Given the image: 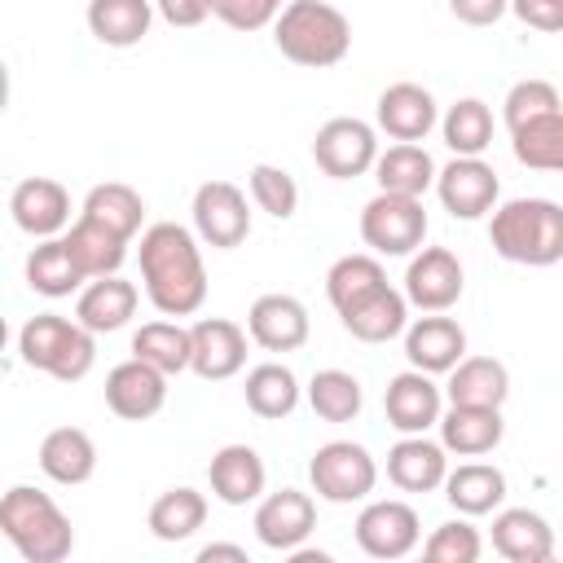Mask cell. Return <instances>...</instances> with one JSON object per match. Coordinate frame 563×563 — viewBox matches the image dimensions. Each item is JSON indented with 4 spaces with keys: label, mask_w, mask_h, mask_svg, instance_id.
<instances>
[{
    "label": "cell",
    "mask_w": 563,
    "mask_h": 563,
    "mask_svg": "<svg viewBox=\"0 0 563 563\" xmlns=\"http://www.w3.org/2000/svg\"><path fill=\"white\" fill-rule=\"evenodd\" d=\"M141 282L150 303L163 317H194L207 299V268H202V251L198 238L185 224L158 220L141 233Z\"/></svg>",
    "instance_id": "1"
},
{
    "label": "cell",
    "mask_w": 563,
    "mask_h": 563,
    "mask_svg": "<svg viewBox=\"0 0 563 563\" xmlns=\"http://www.w3.org/2000/svg\"><path fill=\"white\" fill-rule=\"evenodd\" d=\"M515 158L532 172H563V110L541 114L510 132Z\"/></svg>",
    "instance_id": "39"
},
{
    "label": "cell",
    "mask_w": 563,
    "mask_h": 563,
    "mask_svg": "<svg viewBox=\"0 0 563 563\" xmlns=\"http://www.w3.org/2000/svg\"><path fill=\"white\" fill-rule=\"evenodd\" d=\"M18 356L57 383H79L97 361V343L88 325L66 321L57 312H40L18 330Z\"/></svg>",
    "instance_id": "5"
},
{
    "label": "cell",
    "mask_w": 563,
    "mask_h": 563,
    "mask_svg": "<svg viewBox=\"0 0 563 563\" xmlns=\"http://www.w3.org/2000/svg\"><path fill=\"white\" fill-rule=\"evenodd\" d=\"M339 321H343V330H347L352 339H361V343H387V339L405 334V325H409V299H405V290L378 286V290L365 295L361 303L343 308Z\"/></svg>",
    "instance_id": "26"
},
{
    "label": "cell",
    "mask_w": 563,
    "mask_h": 563,
    "mask_svg": "<svg viewBox=\"0 0 563 563\" xmlns=\"http://www.w3.org/2000/svg\"><path fill=\"white\" fill-rule=\"evenodd\" d=\"M312 163L334 180H356L378 163V136L365 119L339 114L317 128L312 136Z\"/></svg>",
    "instance_id": "8"
},
{
    "label": "cell",
    "mask_w": 563,
    "mask_h": 563,
    "mask_svg": "<svg viewBox=\"0 0 563 563\" xmlns=\"http://www.w3.org/2000/svg\"><path fill=\"white\" fill-rule=\"evenodd\" d=\"M207 479H211V493L224 501V506H246L264 493L268 484V471H264V457L251 449V444H224L211 466H207Z\"/></svg>",
    "instance_id": "25"
},
{
    "label": "cell",
    "mask_w": 563,
    "mask_h": 563,
    "mask_svg": "<svg viewBox=\"0 0 563 563\" xmlns=\"http://www.w3.org/2000/svg\"><path fill=\"white\" fill-rule=\"evenodd\" d=\"M88 282V273L79 268V260L70 255L66 238H40V246L26 255V286L44 299H62L75 295Z\"/></svg>",
    "instance_id": "28"
},
{
    "label": "cell",
    "mask_w": 563,
    "mask_h": 563,
    "mask_svg": "<svg viewBox=\"0 0 563 563\" xmlns=\"http://www.w3.org/2000/svg\"><path fill=\"white\" fill-rule=\"evenodd\" d=\"M211 559H233V563H246V550L242 545H224V541H211L198 550V563H211Z\"/></svg>",
    "instance_id": "49"
},
{
    "label": "cell",
    "mask_w": 563,
    "mask_h": 563,
    "mask_svg": "<svg viewBox=\"0 0 563 563\" xmlns=\"http://www.w3.org/2000/svg\"><path fill=\"white\" fill-rule=\"evenodd\" d=\"M317 528V506L308 493L299 488H282V493H268L260 506H255V537L260 545L268 550H299L308 541V532Z\"/></svg>",
    "instance_id": "16"
},
{
    "label": "cell",
    "mask_w": 563,
    "mask_h": 563,
    "mask_svg": "<svg viewBox=\"0 0 563 563\" xmlns=\"http://www.w3.org/2000/svg\"><path fill=\"white\" fill-rule=\"evenodd\" d=\"M449 13L466 26H493L510 13V0H449Z\"/></svg>",
    "instance_id": "47"
},
{
    "label": "cell",
    "mask_w": 563,
    "mask_h": 563,
    "mask_svg": "<svg viewBox=\"0 0 563 563\" xmlns=\"http://www.w3.org/2000/svg\"><path fill=\"white\" fill-rule=\"evenodd\" d=\"M211 13L233 26V31H264L268 22H277V13L286 9L282 0H207Z\"/></svg>",
    "instance_id": "45"
},
{
    "label": "cell",
    "mask_w": 563,
    "mask_h": 563,
    "mask_svg": "<svg viewBox=\"0 0 563 563\" xmlns=\"http://www.w3.org/2000/svg\"><path fill=\"white\" fill-rule=\"evenodd\" d=\"M440 132H444V145L462 158H479L488 145H493V110L479 101V97H462L449 106V114L440 119Z\"/></svg>",
    "instance_id": "38"
},
{
    "label": "cell",
    "mask_w": 563,
    "mask_h": 563,
    "mask_svg": "<svg viewBox=\"0 0 563 563\" xmlns=\"http://www.w3.org/2000/svg\"><path fill=\"white\" fill-rule=\"evenodd\" d=\"M0 528L26 563H62L75 550L70 519L62 515V506L48 493H40L31 484H13L0 497Z\"/></svg>",
    "instance_id": "4"
},
{
    "label": "cell",
    "mask_w": 563,
    "mask_h": 563,
    "mask_svg": "<svg viewBox=\"0 0 563 563\" xmlns=\"http://www.w3.org/2000/svg\"><path fill=\"white\" fill-rule=\"evenodd\" d=\"M136 299H141L136 286L123 282L119 273H110V277H92V282L79 290V299H75V321L88 325L92 334L123 330V325L132 321V312H136Z\"/></svg>",
    "instance_id": "24"
},
{
    "label": "cell",
    "mask_w": 563,
    "mask_h": 563,
    "mask_svg": "<svg viewBox=\"0 0 563 563\" xmlns=\"http://www.w3.org/2000/svg\"><path fill=\"white\" fill-rule=\"evenodd\" d=\"M167 378L158 365L141 361V356H128L123 365H114L106 374V405L110 413L128 418V422H145L154 418L163 405H167Z\"/></svg>",
    "instance_id": "11"
},
{
    "label": "cell",
    "mask_w": 563,
    "mask_h": 563,
    "mask_svg": "<svg viewBox=\"0 0 563 563\" xmlns=\"http://www.w3.org/2000/svg\"><path fill=\"white\" fill-rule=\"evenodd\" d=\"M132 356L158 365L163 374H180L194 361V334L180 321H145L132 334Z\"/></svg>",
    "instance_id": "37"
},
{
    "label": "cell",
    "mask_w": 563,
    "mask_h": 563,
    "mask_svg": "<svg viewBox=\"0 0 563 563\" xmlns=\"http://www.w3.org/2000/svg\"><path fill=\"white\" fill-rule=\"evenodd\" d=\"M506 128L515 132V128H523V123H532V119H541V114H554V110H563V101H559V88L554 84H545V79H519L510 92H506Z\"/></svg>",
    "instance_id": "43"
},
{
    "label": "cell",
    "mask_w": 563,
    "mask_h": 563,
    "mask_svg": "<svg viewBox=\"0 0 563 563\" xmlns=\"http://www.w3.org/2000/svg\"><path fill=\"white\" fill-rule=\"evenodd\" d=\"M493 550L510 563H545L554 554V528L545 523V515L528 510V506H510L497 510L493 519Z\"/></svg>",
    "instance_id": "23"
},
{
    "label": "cell",
    "mask_w": 563,
    "mask_h": 563,
    "mask_svg": "<svg viewBox=\"0 0 563 563\" xmlns=\"http://www.w3.org/2000/svg\"><path fill=\"white\" fill-rule=\"evenodd\" d=\"M330 554H321V550H290V563H325Z\"/></svg>",
    "instance_id": "50"
},
{
    "label": "cell",
    "mask_w": 563,
    "mask_h": 563,
    "mask_svg": "<svg viewBox=\"0 0 563 563\" xmlns=\"http://www.w3.org/2000/svg\"><path fill=\"white\" fill-rule=\"evenodd\" d=\"M383 413L387 422L400 431V435H427V427H440V413H444V400H440V387L431 383V374L422 369H405L387 383L383 391Z\"/></svg>",
    "instance_id": "15"
},
{
    "label": "cell",
    "mask_w": 563,
    "mask_h": 563,
    "mask_svg": "<svg viewBox=\"0 0 563 563\" xmlns=\"http://www.w3.org/2000/svg\"><path fill=\"white\" fill-rule=\"evenodd\" d=\"M308 405L321 422H352L365 405V391L347 369H317L308 383Z\"/></svg>",
    "instance_id": "41"
},
{
    "label": "cell",
    "mask_w": 563,
    "mask_h": 563,
    "mask_svg": "<svg viewBox=\"0 0 563 563\" xmlns=\"http://www.w3.org/2000/svg\"><path fill=\"white\" fill-rule=\"evenodd\" d=\"M435 194H440V202H444V211L453 220H479V216H488L497 207L501 185H497V172L484 158L453 154V163L435 176Z\"/></svg>",
    "instance_id": "12"
},
{
    "label": "cell",
    "mask_w": 563,
    "mask_h": 563,
    "mask_svg": "<svg viewBox=\"0 0 563 563\" xmlns=\"http://www.w3.org/2000/svg\"><path fill=\"white\" fill-rule=\"evenodd\" d=\"M510 396V374L497 356H462L449 369V405H493L501 409Z\"/></svg>",
    "instance_id": "31"
},
{
    "label": "cell",
    "mask_w": 563,
    "mask_h": 563,
    "mask_svg": "<svg viewBox=\"0 0 563 563\" xmlns=\"http://www.w3.org/2000/svg\"><path fill=\"white\" fill-rule=\"evenodd\" d=\"M422 528H418V510L409 501H369L356 515V545L369 559H405L418 545Z\"/></svg>",
    "instance_id": "13"
},
{
    "label": "cell",
    "mask_w": 563,
    "mask_h": 563,
    "mask_svg": "<svg viewBox=\"0 0 563 563\" xmlns=\"http://www.w3.org/2000/svg\"><path fill=\"white\" fill-rule=\"evenodd\" d=\"M378 286H387V273H383V264H378L374 255H343V260H334L330 273H325V295H330L334 312L361 303V299L374 295Z\"/></svg>",
    "instance_id": "40"
},
{
    "label": "cell",
    "mask_w": 563,
    "mask_h": 563,
    "mask_svg": "<svg viewBox=\"0 0 563 563\" xmlns=\"http://www.w3.org/2000/svg\"><path fill=\"white\" fill-rule=\"evenodd\" d=\"M154 9H158V18L163 22H172V26H202L207 22V13H211V4L207 0H154Z\"/></svg>",
    "instance_id": "48"
},
{
    "label": "cell",
    "mask_w": 563,
    "mask_h": 563,
    "mask_svg": "<svg viewBox=\"0 0 563 563\" xmlns=\"http://www.w3.org/2000/svg\"><path fill=\"white\" fill-rule=\"evenodd\" d=\"M66 246H70V255L79 260V268L88 273V282L119 273L123 260H128V238H119L114 229H106V224H97V220H88V216H79V220L70 224Z\"/></svg>",
    "instance_id": "34"
},
{
    "label": "cell",
    "mask_w": 563,
    "mask_h": 563,
    "mask_svg": "<svg viewBox=\"0 0 563 563\" xmlns=\"http://www.w3.org/2000/svg\"><path fill=\"white\" fill-rule=\"evenodd\" d=\"M9 211H13V224L22 233H31V238H57L66 229V220H70V194L53 176H26L9 194Z\"/></svg>",
    "instance_id": "17"
},
{
    "label": "cell",
    "mask_w": 563,
    "mask_h": 563,
    "mask_svg": "<svg viewBox=\"0 0 563 563\" xmlns=\"http://www.w3.org/2000/svg\"><path fill=\"white\" fill-rule=\"evenodd\" d=\"M501 435L506 422L493 405H449V413H440V444L457 457H484L501 444Z\"/></svg>",
    "instance_id": "22"
},
{
    "label": "cell",
    "mask_w": 563,
    "mask_h": 563,
    "mask_svg": "<svg viewBox=\"0 0 563 563\" xmlns=\"http://www.w3.org/2000/svg\"><path fill=\"white\" fill-rule=\"evenodd\" d=\"M444 497L466 519L493 515L506 501V475L497 466H488V462H462L457 471L444 475Z\"/></svg>",
    "instance_id": "29"
},
{
    "label": "cell",
    "mask_w": 563,
    "mask_h": 563,
    "mask_svg": "<svg viewBox=\"0 0 563 563\" xmlns=\"http://www.w3.org/2000/svg\"><path fill=\"white\" fill-rule=\"evenodd\" d=\"M189 334H194V361H189V369L198 378L224 383V378H233L246 365V334L251 330H242L238 321H229V317H202V321L189 325Z\"/></svg>",
    "instance_id": "14"
},
{
    "label": "cell",
    "mask_w": 563,
    "mask_h": 563,
    "mask_svg": "<svg viewBox=\"0 0 563 563\" xmlns=\"http://www.w3.org/2000/svg\"><path fill=\"white\" fill-rule=\"evenodd\" d=\"M510 13L532 31H563V0H510Z\"/></svg>",
    "instance_id": "46"
},
{
    "label": "cell",
    "mask_w": 563,
    "mask_h": 563,
    "mask_svg": "<svg viewBox=\"0 0 563 563\" xmlns=\"http://www.w3.org/2000/svg\"><path fill=\"white\" fill-rule=\"evenodd\" d=\"M40 471L53 479V484H88L92 471H97V444L88 431L79 427H53L44 440H40Z\"/></svg>",
    "instance_id": "27"
},
{
    "label": "cell",
    "mask_w": 563,
    "mask_h": 563,
    "mask_svg": "<svg viewBox=\"0 0 563 563\" xmlns=\"http://www.w3.org/2000/svg\"><path fill=\"white\" fill-rule=\"evenodd\" d=\"M194 233L216 246V251H233L246 242L251 233V211H246V194L233 180H207L194 194Z\"/></svg>",
    "instance_id": "9"
},
{
    "label": "cell",
    "mask_w": 563,
    "mask_h": 563,
    "mask_svg": "<svg viewBox=\"0 0 563 563\" xmlns=\"http://www.w3.org/2000/svg\"><path fill=\"white\" fill-rule=\"evenodd\" d=\"M273 44L295 66H339L352 48V22L325 0H290L273 22Z\"/></svg>",
    "instance_id": "3"
},
{
    "label": "cell",
    "mask_w": 563,
    "mask_h": 563,
    "mask_svg": "<svg viewBox=\"0 0 563 563\" xmlns=\"http://www.w3.org/2000/svg\"><path fill=\"white\" fill-rule=\"evenodd\" d=\"M154 0H88V31L110 48H132L150 35Z\"/></svg>",
    "instance_id": "32"
},
{
    "label": "cell",
    "mask_w": 563,
    "mask_h": 563,
    "mask_svg": "<svg viewBox=\"0 0 563 563\" xmlns=\"http://www.w3.org/2000/svg\"><path fill=\"white\" fill-rule=\"evenodd\" d=\"M378 128L391 136V141H422L440 114H435V97L422 88V84H391L378 92Z\"/></svg>",
    "instance_id": "21"
},
{
    "label": "cell",
    "mask_w": 563,
    "mask_h": 563,
    "mask_svg": "<svg viewBox=\"0 0 563 563\" xmlns=\"http://www.w3.org/2000/svg\"><path fill=\"white\" fill-rule=\"evenodd\" d=\"M202 523H207V497L198 488H189V484L158 493L154 506H150V532L158 541H185Z\"/></svg>",
    "instance_id": "35"
},
{
    "label": "cell",
    "mask_w": 563,
    "mask_h": 563,
    "mask_svg": "<svg viewBox=\"0 0 563 563\" xmlns=\"http://www.w3.org/2000/svg\"><path fill=\"white\" fill-rule=\"evenodd\" d=\"M488 242L510 264L550 268L563 260V207L550 198H510L493 207Z\"/></svg>",
    "instance_id": "2"
},
{
    "label": "cell",
    "mask_w": 563,
    "mask_h": 563,
    "mask_svg": "<svg viewBox=\"0 0 563 563\" xmlns=\"http://www.w3.org/2000/svg\"><path fill=\"white\" fill-rule=\"evenodd\" d=\"M246 330L264 352H295L308 343V308L295 295H260L246 312Z\"/></svg>",
    "instance_id": "19"
},
{
    "label": "cell",
    "mask_w": 563,
    "mask_h": 563,
    "mask_svg": "<svg viewBox=\"0 0 563 563\" xmlns=\"http://www.w3.org/2000/svg\"><path fill=\"white\" fill-rule=\"evenodd\" d=\"M479 550H484L479 528L466 523V519H449V523H440V528L427 537V545H422V554H427L431 563H475Z\"/></svg>",
    "instance_id": "44"
},
{
    "label": "cell",
    "mask_w": 563,
    "mask_h": 563,
    "mask_svg": "<svg viewBox=\"0 0 563 563\" xmlns=\"http://www.w3.org/2000/svg\"><path fill=\"white\" fill-rule=\"evenodd\" d=\"M361 238L374 255H413L427 238V207L409 194L378 189L361 211Z\"/></svg>",
    "instance_id": "7"
},
{
    "label": "cell",
    "mask_w": 563,
    "mask_h": 563,
    "mask_svg": "<svg viewBox=\"0 0 563 563\" xmlns=\"http://www.w3.org/2000/svg\"><path fill=\"white\" fill-rule=\"evenodd\" d=\"M79 216H88V220H97V224H106V229H114L119 238L132 242V233H136L141 220H145V202H141V194H136L132 185L106 180V185H92V189H88Z\"/></svg>",
    "instance_id": "36"
},
{
    "label": "cell",
    "mask_w": 563,
    "mask_h": 563,
    "mask_svg": "<svg viewBox=\"0 0 563 563\" xmlns=\"http://www.w3.org/2000/svg\"><path fill=\"white\" fill-rule=\"evenodd\" d=\"M435 163H431V154L418 145V141H396V145H387L383 154H378V163H374V180H378V189H387V194H409V198H422L431 185H435Z\"/></svg>",
    "instance_id": "30"
},
{
    "label": "cell",
    "mask_w": 563,
    "mask_h": 563,
    "mask_svg": "<svg viewBox=\"0 0 563 563\" xmlns=\"http://www.w3.org/2000/svg\"><path fill=\"white\" fill-rule=\"evenodd\" d=\"M449 475V449L427 435H405L387 449V479L400 493H435Z\"/></svg>",
    "instance_id": "20"
},
{
    "label": "cell",
    "mask_w": 563,
    "mask_h": 563,
    "mask_svg": "<svg viewBox=\"0 0 563 563\" xmlns=\"http://www.w3.org/2000/svg\"><path fill=\"white\" fill-rule=\"evenodd\" d=\"M405 356L422 374H449L466 356V330L440 312L418 317L413 325H405Z\"/></svg>",
    "instance_id": "18"
},
{
    "label": "cell",
    "mask_w": 563,
    "mask_h": 563,
    "mask_svg": "<svg viewBox=\"0 0 563 563\" xmlns=\"http://www.w3.org/2000/svg\"><path fill=\"white\" fill-rule=\"evenodd\" d=\"M242 396H246V409H251L255 418L277 422V418H290V413H295V405H299V378H295L290 365L264 361V365H255V369L246 374Z\"/></svg>",
    "instance_id": "33"
},
{
    "label": "cell",
    "mask_w": 563,
    "mask_h": 563,
    "mask_svg": "<svg viewBox=\"0 0 563 563\" xmlns=\"http://www.w3.org/2000/svg\"><path fill=\"white\" fill-rule=\"evenodd\" d=\"M251 198L260 211H268L273 220H290L295 207H299V185L286 167H273V163H255L251 167Z\"/></svg>",
    "instance_id": "42"
},
{
    "label": "cell",
    "mask_w": 563,
    "mask_h": 563,
    "mask_svg": "<svg viewBox=\"0 0 563 563\" xmlns=\"http://www.w3.org/2000/svg\"><path fill=\"white\" fill-rule=\"evenodd\" d=\"M308 479H312V493L321 501H334V506H347V501H365L378 484V462L369 457L365 444H352V440H330L312 453L308 462Z\"/></svg>",
    "instance_id": "6"
},
{
    "label": "cell",
    "mask_w": 563,
    "mask_h": 563,
    "mask_svg": "<svg viewBox=\"0 0 563 563\" xmlns=\"http://www.w3.org/2000/svg\"><path fill=\"white\" fill-rule=\"evenodd\" d=\"M466 273L449 246H418V255L405 268V299L422 312H444L462 299Z\"/></svg>",
    "instance_id": "10"
}]
</instances>
